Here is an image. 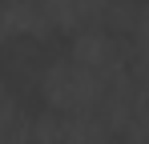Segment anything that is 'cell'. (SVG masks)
I'll return each instance as SVG.
<instances>
[{"label": "cell", "mask_w": 149, "mask_h": 144, "mask_svg": "<svg viewBox=\"0 0 149 144\" xmlns=\"http://www.w3.org/2000/svg\"><path fill=\"white\" fill-rule=\"evenodd\" d=\"M109 84L113 80H105L101 72L85 68L81 60H73L69 52L65 56H56L45 76H40V96H45V104L56 108V112H101V100L109 92Z\"/></svg>", "instance_id": "1"}, {"label": "cell", "mask_w": 149, "mask_h": 144, "mask_svg": "<svg viewBox=\"0 0 149 144\" xmlns=\"http://www.w3.org/2000/svg\"><path fill=\"white\" fill-rule=\"evenodd\" d=\"M45 8H49L52 32H65V36L97 28L109 16V0H45Z\"/></svg>", "instance_id": "2"}, {"label": "cell", "mask_w": 149, "mask_h": 144, "mask_svg": "<svg viewBox=\"0 0 149 144\" xmlns=\"http://www.w3.org/2000/svg\"><path fill=\"white\" fill-rule=\"evenodd\" d=\"M4 8V32L8 40H45L52 32L45 0H0Z\"/></svg>", "instance_id": "3"}, {"label": "cell", "mask_w": 149, "mask_h": 144, "mask_svg": "<svg viewBox=\"0 0 149 144\" xmlns=\"http://www.w3.org/2000/svg\"><path fill=\"white\" fill-rule=\"evenodd\" d=\"M129 40H133V48H137V52L149 60V4H145V8H137L133 28H129Z\"/></svg>", "instance_id": "4"}, {"label": "cell", "mask_w": 149, "mask_h": 144, "mask_svg": "<svg viewBox=\"0 0 149 144\" xmlns=\"http://www.w3.org/2000/svg\"><path fill=\"white\" fill-rule=\"evenodd\" d=\"M8 40V32H4V8H0V44Z\"/></svg>", "instance_id": "5"}]
</instances>
